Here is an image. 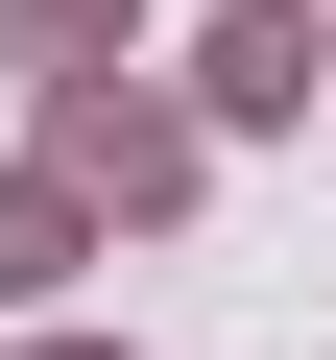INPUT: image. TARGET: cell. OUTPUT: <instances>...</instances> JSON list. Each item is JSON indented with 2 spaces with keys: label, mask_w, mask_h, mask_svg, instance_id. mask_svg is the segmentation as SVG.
<instances>
[{
  "label": "cell",
  "mask_w": 336,
  "mask_h": 360,
  "mask_svg": "<svg viewBox=\"0 0 336 360\" xmlns=\"http://www.w3.org/2000/svg\"><path fill=\"white\" fill-rule=\"evenodd\" d=\"M217 96H240V120H288V96H312V25H288V0H240V49H217Z\"/></svg>",
  "instance_id": "obj_1"
}]
</instances>
